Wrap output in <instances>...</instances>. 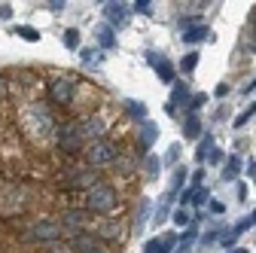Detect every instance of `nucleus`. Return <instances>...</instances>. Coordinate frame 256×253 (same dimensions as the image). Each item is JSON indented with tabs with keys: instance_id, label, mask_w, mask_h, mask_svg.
Instances as JSON below:
<instances>
[{
	"instance_id": "obj_1",
	"label": "nucleus",
	"mask_w": 256,
	"mask_h": 253,
	"mask_svg": "<svg viewBox=\"0 0 256 253\" xmlns=\"http://www.w3.org/2000/svg\"><path fill=\"white\" fill-rule=\"evenodd\" d=\"M22 128L28 138L34 140H46L52 132H55V122H52V113L46 104H28L22 110Z\"/></svg>"
},
{
	"instance_id": "obj_2",
	"label": "nucleus",
	"mask_w": 256,
	"mask_h": 253,
	"mask_svg": "<svg viewBox=\"0 0 256 253\" xmlns=\"http://www.w3.org/2000/svg\"><path fill=\"white\" fill-rule=\"evenodd\" d=\"M119 208V192L110 183H94L86 189V210L88 214H113Z\"/></svg>"
},
{
	"instance_id": "obj_3",
	"label": "nucleus",
	"mask_w": 256,
	"mask_h": 253,
	"mask_svg": "<svg viewBox=\"0 0 256 253\" xmlns=\"http://www.w3.org/2000/svg\"><path fill=\"white\" fill-rule=\"evenodd\" d=\"M55 146L61 156H68V159H74V156H80L86 150V140L80 134V125L76 122H64V125H55Z\"/></svg>"
},
{
	"instance_id": "obj_4",
	"label": "nucleus",
	"mask_w": 256,
	"mask_h": 253,
	"mask_svg": "<svg viewBox=\"0 0 256 253\" xmlns=\"http://www.w3.org/2000/svg\"><path fill=\"white\" fill-rule=\"evenodd\" d=\"M82 159H86V168H104V165H113L119 159V150L113 140L101 138V140H94L82 150Z\"/></svg>"
},
{
	"instance_id": "obj_5",
	"label": "nucleus",
	"mask_w": 256,
	"mask_h": 253,
	"mask_svg": "<svg viewBox=\"0 0 256 253\" xmlns=\"http://www.w3.org/2000/svg\"><path fill=\"white\" fill-rule=\"evenodd\" d=\"M94 183V174L86 168V165H74V168H64L61 174H58V186L61 189H92Z\"/></svg>"
},
{
	"instance_id": "obj_6",
	"label": "nucleus",
	"mask_w": 256,
	"mask_h": 253,
	"mask_svg": "<svg viewBox=\"0 0 256 253\" xmlns=\"http://www.w3.org/2000/svg\"><path fill=\"white\" fill-rule=\"evenodd\" d=\"M92 223H94V220H92V214H88L86 208H68V210H61V220H58L61 232L68 229V232H76V235L88 232Z\"/></svg>"
},
{
	"instance_id": "obj_7",
	"label": "nucleus",
	"mask_w": 256,
	"mask_h": 253,
	"mask_svg": "<svg viewBox=\"0 0 256 253\" xmlns=\"http://www.w3.org/2000/svg\"><path fill=\"white\" fill-rule=\"evenodd\" d=\"M61 226L58 223H52V220H37V223H30L28 229H24V241H49V244H55V241H61Z\"/></svg>"
},
{
	"instance_id": "obj_8",
	"label": "nucleus",
	"mask_w": 256,
	"mask_h": 253,
	"mask_svg": "<svg viewBox=\"0 0 256 253\" xmlns=\"http://www.w3.org/2000/svg\"><path fill=\"white\" fill-rule=\"evenodd\" d=\"M49 98H52V104H74V98H76V80L74 76H55L52 82H49Z\"/></svg>"
},
{
	"instance_id": "obj_9",
	"label": "nucleus",
	"mask_w": 256,
	"mask_h": 253,
	"mask_svg": "<svg viewBox=\"0 0 256 253\" xmlns=\"http://www.w3.org/2000/svg\"><path fill=\"white\" fill-rule=\"evenodd\" d=\"M68 244L74 247V253H110V250H107V244H104V241H98V238H94L92 232L74 235Z\"/></svg>"
},
{
	"instance_id": "obj_10",
	"label": "nucleus",
	"mask_w": 256,
	"mask_h": 253,
	"mask_svg": "<svg viewBox=\"0 0 256 253\" xmlns=\"http://www.w3.org/2000/svg\"><path fill=\"white\" fill-rule=\"evenodd\" d=\"M80 134H82V140L94 144V140H101V138L107 134V125H104L101 116H86V119L80 122Z\"/></svg>"
},
{
	"instance_id": "obj_11",
	"label": "nucleus",
	"mask_w": 256,
	"mask_h": 253,
	"mask_svg": "<svg viewBox=\"0 0 256 253\" xmlns=\"http://www.w3.org/2000/svg\"><path fill=\"white\" fill-rule=\"evenodd\" d=\"M104 18H107V24L122 28L125 18H128V4H107L104 6Z\"/></svg>"
},
{
	"instance_id": "obj_12",
	"label": "nucleus",
	"mask_w": 256,
	"mask_h": 253,
	"mask_svg": "<svg viewBox=\"0 0 256 253\" xmlns=\"http://www.w3.org/2000/svg\"><path fill=\"white\" fill-rule=\"evenodd\" d=\"M92 235L98 241H110V238H119V226L110 223V220H94V223H92Z\"/></svg>"
},
{
	"instance_id": "obj_13",
	"label": "nucleus",
	"mask_w": 256,
	"mask_h": 253,
	"mask_svg": "<svg viewBox=\"0 0 256 253\" xmlns=\"http://www.w3.org/2000/svg\"><path fill=\"white\" fill-rule=\"evenodd\" d=\"M171 247H177V235L174 232H165L162 238H152L144 247V253H171Z\"/></svg>"
},
{
	"instance_id": "obj_14",
	"label": "nucleus",
	"mask_w": 256,
	"mask_h": 253,
	"mask_svg": "<svg viewBox=\"0 0 256 253\" xmlns=\"http://www.w3.org/2000/svg\"><path fill=\"white\" fill-rule=\"evenodd\" d=\"M150 61H152V68H156L158 80H162V82H174V64H171V61H168L165 55L158 58L156 52H150Z\"/></svg>"
},
{
	"instance_id": "obj_15",
	"label": "nucleus",
	"mask_w": 256,
	"mask_h": 253,
	"mask_svg": "<svg viewBox=\"0 0 256 253\" xmlns=\"http://www.w3.org/2000/svg\"><path fill=\"white\" fill-rule=\"evenodd\" d=\"M196 241H198V226H196V223H189V226H186V232L177 238V253H192Z\"/></svg>"
},
{
	"instance_id": "obj_16",
	"label": "nucleus",
	"mask_w": 256,
	"mask_h": 253,
	"mask_svg": "<svg viewBox=\"0 0 256 253\" xmlns=\"http://www.w3.org/2000/svg\"><path fill=\"white\" fill-rule=\"evenodd\" d=\"M186 98H189V92H186V82H174V92H171V101H168V107H165V110H168V113L174 116V113H177V104H183Z\"/></svg>"
},
{
	"instance_id": "obj_17",
	"label": "nucleus",
	"mask_w": 256,
	"mask_h": 253,
	"mask_svg": "<svg viewBox=\"0 0 256 253\" xmlns=\"http://www.w3.org/2000/svg\"><path fill=\"white\" fill-rule=\"evenodd\" d=\"M208 37H210V28H208V24H196V28L183 30V43H202V40H208Z\"/></svg>"
},
{
	"instance_id": "obj_18",
	"label": "nucleus",
	"mask_w": 256,
	"mask_h": 253,
	"mask_svg": "<svg viewBox=\"0 0 256 253\" xmlns=\"http://www.w3.org/2000/svg\"><path fill=\"white\" fill-rule=\"evenodd\" d=\"M247 226H250V220H238V223H235L229 232H222V235H220V241L226 244V247H232V244H235V238H238L241 232H247Z\"/></svg>"
},
{
	"instance_id": "obj_19",
	"label": "nucleus",
	"mask_w": 256,
	"mask_h": 253,
	"mask_svg": "<svg viewBox=\"0 0 256 253\" xmlns=\"http://www.w3.org/2000/svg\"><path fill=\"white\" fill-rule=\"evenodd\" d=\"M94 34H98L101 49H113V46H116V34H113V28H110V24H101L98 30H94Z\"/></svg>"
},
{
	"instance_id": "obj_20",
	"label": "nucleus",
	"mask_w": 256,
	"mask_h": 253,
	"mask_svg": "<svg viewBox=\"0 0 256 253\" xmlns=\"http://www.w3.org/2000/svg\"><path fill=\"white\" fill-rule=\"evenodd\" d=\"M183 134H186L189 140H196V138L202 134V122H198V113H189V119H186V125H183Z\"/></svg>"
},
{
	"instance_id": "obj_21",
	"label": "nucleus",
	"mask_w": 256,
	"mask_h": 253,
	"mask_svg": "<svg viewBox=\"0 0 256 253\" xmlns=\"http://www.w3.org/2000/svg\"><path fill=\"white\" fill-rule=\"evenodd\" d=\"M241 174V156H229L226 168H222V180H235Z\"/></svg>"
},
{
	"instance_id": "obj_22",
	"label": "nucleus",
	"mask_w": 256,
	"mask_h": 253,
	"mask_svg": "<svg viewBox=\"0 0 256 253\" xmlns=\"http://www.w3.org/2000/svg\"><path fill=\"white\" fill-rule=\"evenodd\" d=\"M12 30H16L22 40H28V43H37V40H40V30H34L30 24H16Z\"/></svg>"
},
{
	"instance_id": "obj_23",
	"label": "nucleus",
	"mask_w": 256,
	"mask_h": 253,
	"mask_svg": "<svg viewBox=\"0 0 256 253\" xmlns=\"http://www.w3.org/2000/svg\"><path fill=\"white\" fill-rule=\"evenodd\" d=\"M82 61L92 64V68H101L104 64V55H101V49H82Z\"/></svg>"
},
{
	"instance_id": "obj_24",
	"label": "nucleus",
	"mask_w": 256,
	"mask_h": 253,
	"mask_svg": "<svg viewBox=\"0 0 256 253\" xmlns=\"http://www.w3.org/2000/svg\"><path fill=\"white\" fill-rule=\"evenodd\" d=\"M210 150H214V138H210V134H204V138L198 140V152H196V159H198V162H204Z\"/></svg>"
},
{
	"instance_id": "obj_25",
	"label": "nucleus",
	"mask_w": 256,
	"mask_h": 253,
	"mask_svg": "<svg viewBox=\"0 0 256 253\" xmlns=\"http://www.w3.org/2000/svg\"><path fill=\"white\" fill-rule=\"evenodd\" d=\"M152 140H156V125H152V122H144V125H140V144L150 146Z\"/></svg>"
},
{
	"instance_id": "obj_26",
	"label": "nucleus",
	"mask_w": 256,
	"mask_h": 253,
	"mask_svg": "<svg viewBox=\"0 0 256 253\" xmlns=\"http://www.w3.org/2000/svg\"><path fill=\"white\" fill-rule=\"evenodd\" d=\"M196 192H198V186H186L183 192H180V208H186V210H189V204L196 202Z\"/></svg>"
},
{
	"instance_id": "obj_27",
	"label": "nucleus",
	"mask_w": 256,
	"mask_h": 253,
	"mask_svg": "<svg viewBox=\"0 0 256 253\" xmlns=\"http://www.w3.org/2000/svg\"><path fill=\"white\" fill-rule=\"evenodd\" d=\"M196 64H198V55L189 52V55H183V61H180V70H183V74H192V70H196Z\"/></svg>"
},
{
	"instance_id": "obj_28",
	"label": "nucleus",
	"mask_w": 256,
	"mask_h": 253,
	"mask_svg": "<svg viewBox=\"0 0 256 253\" xmlns=\"http://www.w3.org/2000/svg\"><path fill=\"white\" fill-rule=\"evenodd\" d=\"M64 46H68V49H76V46H80V30H76V28H68V30H64Z\"/></svg>"
},
{
	"instance_id": "obj_29",
	"label": "nucleus",
	"mask_w": 256,
	"mask_h": 253,
	"mask_svg": "<svg viewBox=\"0 0 256 253\" xmlns=\"http://www.w3.org/2000/svg\"><path fill=\"white\" fill-rule=\"evenodd\" d=\"M171 220H174V226H189V223H192V216H189V210H186V208L174 210V214H171Z\"/></svg>"
},
{
	"instance_id": "obj_30",
	"label": "nucleus",
	"mask_w": 256,
	"mask_h": 253,
	"mask_svg": "<svg viewBox=\"0 0 256 253\" xmlns=\"http://www.w3.org/2000/svg\"><path fill=\"white\" fill-rule=\"evenodd\" d=\"M125 104H128V113H132V116L146 119V107H144V101H125Z\"/></svg>"
},
{
	"instance_id": "obj_31",
	"label": "nucleus",
	"mask_w": 256,
	"mask_h": 253,
	"mask_svg": "<svg viewBox=\"0 0 256 253\" xmlns=\"http://www.w3.org/2000/svg\"><path fill=\"white\" fill-rule=\"evenodd\" d=\"M168 216H171V198H165L162 204H158V210H156V223H165Z\"/></svg>"
},
{
	"instance_id": "obj_32",
	"label": "nucleus",
	"mask_w": 256,
	"mask_h": 253,
	"mask_svg": "<svg viewBox=\"0 0 256 253\" xmlns=\"http://www.w3.org/2000/svg\"><path fill=\"white\" fill-rule=\"evenodd\" d=\"M146 216H150V202L144 198V202H140V210H138V223H134V226H138V232L146 226Z\"/></svg>"
},
{
	"instance_id": "obj_33",
	"label": "nucleus",
	"mask_w": 256,
	"mask_h": 253,
	"mask_svg": "<svg viewBox=\"0 0 256 253\" xmlns=\"http://www.w3.org/2000/svg\"><path fill=\"white\" fill-rule=\"evenodd\" d=\"M183 180H186V168H177V171H174V177H171V196L183 186ZM171 196H168V198H171Z\"/></svg>"
},
{
	"instance_id": "obj_34",
	"label": "nucleus",
	"mask_w": 256,
	"mask_h": 253,
	"mask_svg": "<svg viewBox=\"0 0 256 253\" xmlns=\"http://www.w3.org/2000/svg\"><path fill=\"white\" fill-rule=\"evenodd\" d=\"M134 12H140V16H152V4L150 0H134V4H128Z\"/></svg>"
},
{
	"instance_id": "obj_35",
	"label": "nucleus",
	"mask_w": 256,
	"mask_h": 253,
	"mask_svg": "<svg viewBox=\"0 0 256 253\" xmlns=\"http://www.w3.org/2000/svg\"><path fill=\"white\" fill-rule=\"evenodd\" d=\"M177 159H180V144H171L168 156H165V165H177Z\"/></svg>"
},
{
	"instance_id": "obj_36",
	"label": "nucleus",
	"mask_w": 256,
	"mask_h": 253,
	"mask_svg": "<svg viewBox=\"0 0 256 253\" xmlns=\"http://www.w3.org/2000/svg\"><path fill=\"white\" fill-rule=\"evenodd\" d=\"M253 113H256V104H253V107H247V110H244V113H241V116H238V119H235V128H241V125H247V122H250V116H253Z\"/></svg>"
},
{
	"instance_id": "obj_37",
	"label": "nucleus",
	"mask_w": 256,
	"mask_h": 253,
	"mask_svg": "<svg viewBox=\"0 0 256 253\" xmlns=\"http://www.w3.org/2000/svg\"><path fill=\"white\" fill-rule=\"evenodd\" d=\"M222 159H226V156H222V150H216V146H214V150L208 152V159H204V162H210V165H220Z\"/></svg>"
},
{
	"instance_id": "obj_38",
	"label": "nucleus",
	"mask_w": 256,
	"mask_h": 253,
	"mask_svg": "<svg viewBox=\"0 0 256 253\" xmlns=\"http://www.w3.org/2000/svg\"><path fill=\"white\" fill-rule=\"evenodd\" d=\"M220 235H222L220 229H210V232H208V235L202 238V244H214V241H220Z\"/></svg>"
},
{
	"instance_id": "obj_39",
	"label": "nucleus",
	"mask_w": 256,
	"mask_h": 253,
	"mask_svg": "<svg viewBox=\"0 0 256 253\" xmlns=\"http://www.w3.org/2000/svg\"><path fill=\"white\" fill-rule=\"evenodd\" d=\"M208 202V189L204 186H198V192H196V202H192V204H204Z\"/></svg>"
},
{
	"instance_id": "obj_40",
	"label": "nucleus",
	"mask_w": 256,
	"mask_h": 253,
	"mask_svg": "<svg viewBox=\"0 0 256 253\" xmlns=\"http://www.w3.org/2000/svg\"><path fill=\"white\" fill-rule=\"evenodd\" d=\"M46 6H49L52 12H61L64 6H68V4H64V0H49V4H46Z\"/></svg>"
},
{
	"instance_id": "obj_41",
	"label": "nucleus",
	"mask_w": 256,
	"mask_h": 253,
	"mask_svg": "<svg viewBox=\"0 0 256 253\" xmlns=\"http://www.w3.org/2000/svg\"><path fill=\"white\" fill-rule=\"evenodd\" d=\"M146 171H150V177H156L158 174V159H146Z\"/></svg>"
},
{
	"instance_id": "obj_42",
	"label": "nucleus",
	"mask_w": 256,
	"mask_h": 253,
	"mask_svg": "<svg viewBox=\"0 0 256 253\" xmlns=\"http://www.w3.org/2000/svg\"><path fill=\"white\" fill-rule=\"evenodd\" d=\"M204 180V168H196V174H192V186H202Z\"/></svg>"
},
{
	"instance_id": "obj_43",
	"label": "nucleus",
	"mask_w": 256,
	"mask_h": 253,
	"mask_svg": "<svg viewBox=\"0 0 256 253\" xmlns=\"http://www.w3.org/2000/svg\"><path fill=\"white\" fill-rule=\"evenodd\" d=\"M210 210H214V214H222V210H226V204L216 202V198H210Z\"/></svg>"
},
{
	"instance_id": "obj_44",
	"label": "nucleus",
	"mask_w": 256,
	"mask_h": 253,
	"mask_svg": "<svg viewBox=\"0 0 256 253\" xmlns=\"http://www.w3.org/2000/svg\"><path fill=\"white\" fill-rule=\"evenodd\" d=\"M226 94H229V86L220 82V86H216V98H226Z\"/></svg>"
},
{
	"instance_id": "obj_45",
	"label": "nucleus",
	"mask_w": 256,
	"mask_h": 253,
	"mask_svg": "<svg viewBox=\"0 0 256 253\" xmlns=\"http://www.w3.org/2000/svg\"><path fill=\"white\" fill-rule=\"evenodd\" d=\"M10 16H12V10H10V6L4 4V6H0V18H10Z\"/></svg>"
},
{
	"instance_id": "obj_46",
	"label": "nucleus",
	"mask_w": 256,
	"mask_h": 253,
	"mask_svg": "<svg viewBox=\"0 0 256 253\" xmlns=\"http://www.w3.org/2000/svg\"><path fill=\"white\" fill-rule=\"evenodd\" d=\"M253 28H256V12H253ZM253 34H256V30H253Z\"/></svg>"
},
{
	"instance_id": "obj_47",
	"label": "nucleus",
	"mask_w": 256,
	"mask_h": 253,
	"mask_svg": "<svg viewBox=\"0 0 256 253\" xmlns=\"http://www.w3.org/2000/svg\"><path fill=\"white\" fill-rule=\"evenodd\" d=\"M250 223H256V214H253V216H250Z\"/></svg>"
},
{
	"instance_id": "obj_48",
	"label": "nucleus",
	"mask_w": 256,
	"mask_h": 253,
	"mask_svg": "<svg viewBox=\"0 0 256 253\" xmlns=\"http://www.w3.org/2000/svg\"><path fill=\"white\" fill-rule=\"evenodd\" d=\"M232 253H247V250H232Z\"/></svg>"
},
{
	"instance_id": "obj_49",
	"label": "nucleus",
	"mask_w": 256,
	"mask_h": 253,
	"mask_svg": "<svg viewBox=\"0 0 256 253\" xmlns=\"http://www.w3.org/2000/svg\"><path fill=\"white\" fill-rule=\"evenodd\" d=\"M250 88H256V82H253V86H250Z\"/></svg>"
},
{
	"instance_id": "obj_50",
	"label": "nucleus",
	"mask_w": 256,
	"mask_h": 253,
	"mask_svg": "<svg viewBox=\"0 0 256 253\" xmlns=\"http://www.w3.org/2000/svg\"><path fill=\"white\" fill-rule=\"evenodd\" d=\"M253 52H256V46H253Z\"/></svg>"
}]
</instances>
